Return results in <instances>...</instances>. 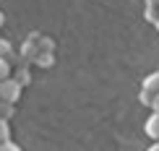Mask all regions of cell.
<instances>
[{
  "label": "cell",
  "mask_w": 159,
  "mask_h": 151,
  "mask_svg": "<svg viewBox=\"0 0 159 151\" xmlns=\"http://www.w3.org/2000/svg\"><path fill=\"white\" fill-rule=\"evenodd\" d=\"M0 151H21V149H18L16 143H11V141H8V143H0Z\"/></svg>",
  "instance_id": "ba28073f"
},
{
  "label": "cell",
  "mask_w": 159,
  "mask_h": 151,
  "mask_svg": "<svg viewBox=\"0 0 159 151\" xmlns=\"http://www.w3.org/2000/svg\"><path fill=\"white\" fill-rule=\"evenodd\" d=\"M11 115H13V104L0 102V120H11Z\"/></svg>",
  "instance_id": "5b68a950"
},
{
  "label": "cell",
  "mask_w": 159,
  "mask_h": 151,
  "mask_svg": "<svg viewBox=\"0 0 159 151\" xmlns=\"http://www.w3.org/2000/svg\"><path fill=\"white\" fill-rule=\"evenodd\" d=\"M151 107H154V112H159V94H154V102H151Z\"/></svg>",
  "instance_id": "9c48e42d"
},
{
  "label": "cell",
  "mask_w": 159,
  "mask_h": 151,
  "mask_svg": "<svg viewBox=\"0 0 159 151\" xmlns=\"http://www.w3.org/2000/svg\"><path fill=\"white\" fill-rule=\"evenodd\" d=\"M146 151H159V143H154V146H149Z\"/></svg>",
  "instance_id": "30bf717a"
},
{
  "label": "cell",
  "mask_w": 159,
  "mask_h": 151,
  "mask_svg": "<svg viewBox=\"0 0 159 151\" xmlns=\"http://www.w3.org/2000/svg\"><path fill=\"white\" fill-rule=\"evenodd\" d=\"M151 3H154V5H159V0H151Z\"/></svg>",
  "instance_id": "7c38bea8"
},
{
  "label": "cell",
  "mask_w": 159,
  "mask_h": 151,
  "mask_svg": "<svg viewBox=\"0 0 159 151\" xmlns=\"http://www.w3.org/2000/svg\"><path fill=\"white\" fill-rule=\"evenodd\" d=\"M146 135H151V138L159 141V112H154L146 120Z\"/></svg>",
  "instance_id": "7a4b0ae2"
},
{
  "label": "cell",
  "mask_w": 159,
  "mask_h": 151,
  "mask_svg": "<svg viewBox=\"0 0 159 151\" xmlns=\"http://www.w3.org/2000/svg\"><path fill=\"white\" fill-rule=\"evenodd\" d=\"M11 141V125L8 120H0V143H8Z\"/></svg>",
  "instance_id": "277c9868"
},
{
  "label": "cell",
  "mask_w": 159,
  "mask_h": 151,
  "mask_svg": "<svg viewBox=\"0 0 159 151\" xmlns=\"http://www.w3.org/2000/svg\"><path fill=\"white\" fill-rule=\"evenodd\" d=\"M5 78H11V65L5 57H0V81H5Z\"/></svg>",
  "instance_id": "8992f818"
},
{
  "label": "cell",
  "mask_w": 159,
  "mask_h": 151,
  "mask_svg": "<svg viewBox=\"0 0 159 151\" xmlns=\"http://www.w3.org/2000/svg\"><path fill=\"white\" fill-rule=\"evenodd\" d=\"M143 91L159 94V73H151V76H146V81H143Z\"/></svg>",
  "instance_id": "3957f363"
},
{
  "label": "cell",
  "mask_w": 159,
  "mask_h": 151,
  "mask_svg": "<svg viewBox=\"0 0 159 151\" xmlns=\"http://www.w3.org/2000/svg\"><path fill=\"white\" fill-rule=\"evenodd\" d=\"M21 89H24V83L18 81V78H5V81H0V102L16 104L18 96H21Z\"/></svg>",
  "instance_id": "6da1fadb"
},
{
  "label": "cell",
  "mask_w": 159,
  "mask_h": 151,
  "mask_svg": "<svg viewBox=\"0 0 159 151\" xmlns=\"http://www.w3.org/2000/svg\"><path fill=\"white\" fill-rule=\"evenodd\" d=\"M37 63L42 65V68H47V65L52 63V57H50V55H37Z\"/></svg>",
  "instance_id": "52a82bcc"
},
{
  "label": "cell",
  "mask_w": 159,
  "mask_h": 151,
  "mask_svg": "<svg viewBox=\"0 0 159 151\" xmlns=\"http://www.w3.org/2000/svg\"><path fill=\"white\" fill-rule=\"evenodd\" d=\"M5 24V16H3V11H0V26H3Z\"/></svg>",
  "instance_id": "8fae6325"
}]
</instances>
